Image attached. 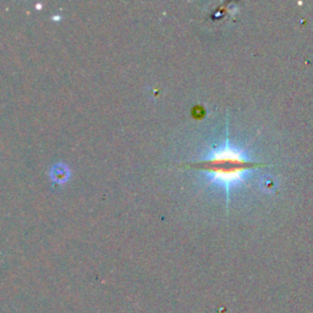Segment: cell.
<instances>
[{
    "instance_id": "6da1fadb",
    "label": "cell",
    "mask_w": 313,
    "mask_h": 313,
    "mask_svg": "<svg viewBox=\"0 0 313 313\" xmlns=\"http://www.w3.org/2000/svg\"><path fill=\"white\" fill-rule=\"evenodd\" d=\"M258 167H263V164L245 161L244 158H241L240 155L230 151V149H224V151L216 153L210 159L191 164V168L209 171L217 178L223 179L225 181L239 178L241 172Z\"/></svg>"
}]
</instances>
